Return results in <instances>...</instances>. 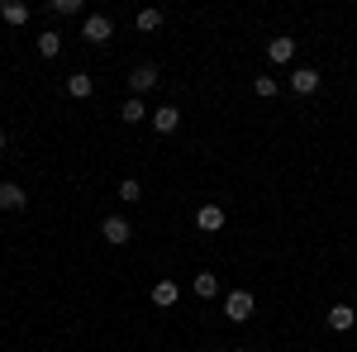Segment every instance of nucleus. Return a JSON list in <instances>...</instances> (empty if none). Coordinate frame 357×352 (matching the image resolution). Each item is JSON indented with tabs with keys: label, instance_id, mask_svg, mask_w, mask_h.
<instances>
[{
	"label": "nucleus",
	"instance_id": "obj_22",
	"mask_svg": "<svg viewBox=\"0 0 357 352\" xmlns=\"http://www.w3.org/2000/svg\"><path fill=\"white\" fill-rule=\"evenodd\" d=\"M234 352H248V348H234Z\"/></svg>",
	"mask_w": 357,
	"mask_h": 352
},
{
	"label": "nucleus",
	"instance_id": "obj_15",
	"mask_svg": "<svg viewBox=\"0 0 357 352\" xmlns=\"http://www.w3.org/2000/svg\"><path fill=\"white\" fill-rule=\"evenodd\" d=\"M119 119H124V124H143V119H148V105H143L138 95H129L124 109H119Z\"/></svg>",
	"mask_w": 357,
	"mask_h": 352
},
{
	"label": "nucleus",
	"instance_id": "obj_18",
	"mask_svg": "<svg viewBox=\"0 0 357 352\" xmlns=\"http://www.w3.org/2000/svg\"><path fill=\"white\" fill-rule=\"evenodd\" d=\"M138 29H143V33L162 29V10H143V15H138Z\"/></svg>",
	"mask_w": 357,
	"mask_h": 352
},
{
	"label": "nucleus",
	"instance_id": "obj_6",
	"mask_svg": "<svg viewBox=\"0 0 357 352\" xmlns=\"http://www.w3.org/2000/svg\"><path fill=\"white\" fill-rule=\"evenodd\" d=\"M29 205V190L15 186V181H0V210H24Z\"/></svg>",
	"mask_w": 357,
	"mask_h": 352
},
{
	"label": "nucleus",
	"instance_id": "obj_19",
	"mask_svg": "<svg viewBox=\"0 0 357 352\" xmlns=\"http://www.w3.org/2000/svg\"><path fill=\"white\" fill-rule=\"evenodd\" d=\"M53 15H82V0H53Z\"/></svg>",
	"mask_w": 357,
	"mask_h": 352
},
{
	"label": "nucleus",
	"instance_id": "obj_23",
	"mask_svg": "<svg viewBox=\"0 0 357 352\" xmlns=\"http://www.w3.org/2000/svg\"><path fill=\"white\" fill-rule=\"evenodd\" d=\"M205 352H215V348H205Z\"/></svg>",
	"mask_w": 357,
	"mask_h": 352
},
{
	"label": "nucleus",
	"instance_id": "obj_16",
	"mask_svg": "<svg viewBox=\"0 0 357 352\" xmlns=\"http://www.w3.org/2000/svg\"><path fill=\"white\" fill-rule=\"evenodd\" d=\"M38 53H43V57H57V53H62V33H57V29L38 33Z\"/></svg>",
	"mask_w": 357,
	"mask_h": 352
},
{
	"label": "nucleus",
	"instance_id": "obj_3",
	"mask_svg": "<svg viewBox=\"0 0 357 352\" xmlns=\"http://www.w3.org/2000/svg\"><path fill=\"white\" fill-rule=\"evenodd\" d=\"M100 234H105V243H114V247H124L129 238H134V229H129V219H124V215H110L105 224H100Z\"/></svg>",
	"mask_w": 357,
	"mask_h": 352
},
{
	"label": "nucleus",
	"instance_id": "obj_17",
	"mask_svg": "<svg viewBox=\"0 0 357 352\" xmlns=\"http://www.w3.org/2000/svg\"><path fill=\"white\" fill-rule=\"evenodd\" d=\"M119 200H124V205H134V200H143V186H138L134 176H124V181H119Z\"/></svg>",
	"mask_w": 357,
	"mask_h": 352
},
{
	"label": "nucleus",
	"instance_id": "obj_20",
	"mask_svg": "<svg viewBox=\"0 0 357 352\" xmlns=\"http://www.w3.org/2000/svg\"><path fill=\"white\" fill-rule=\"evenodd\" d=\"M252 91H257V95H276V77H257Z\"/></svg>",
	"mask_w": 357,
	"mask_h": 352
},
{
	"label": "nucleus",
	"instance_id": "obj_5",
	"mask_svg": "<svg viewBox=\"0 0 357 352\" xmlns=\"http://www.w3.org/2000/svg\"><path fill=\"white\" fill-rule=\"evenodd\" d=\"M291 91H296V95H314V91H319V72H314V67H296V72H291Z\"/></svg>",
	"mask_w": 357,
	"mask_h": 352
},
{
	"label": "nucleus",
	"instance_id": "obj_9",
	"mask_svg": "<svg viewBox=\"0 0 357 352\" xmlns=\"http://www.w3.org/2000/svg\"><path fill=\"white\" fill-rule=\"evenodd\" d=\"M353 324H357V309H353V305H333V309H329V328H333V333H348Z\"/></svg>",
	"mask_w": 357,
	"mask_h": 352
},
{
	"label": "nucleus",
	"instance_id": "obj_13",
	"mask_svg": "<svg viewBox=\"0 0 357 352\" xmlns=\"http://www.w3.org/2000/svg\"><path fill=\"white\" fill-rule=\"evenodd\" d=\"M191 291H195L200 300H215V296H220V281H215V271H200V276L191 281Z\"/></svg>",
	"mask_w": 357,
	"mask_h": 352
},
{
	"label": "nucleus",
	"instance_id": "obj_14",
	"mask_svg": "<svg viewBox=\"0 0 357 352\" xmlns=\"http://www.w3.org/2000/svg\"><path fill=\"white\" fill-rule=\"evenodd\" d=\"M267 57H272V62H291V57H296V38H272V43H267Z\"/></svg>",
	"mask_w": 357,
	"mask_h": 352
},
{
	"label": "nucleus",
	"instance_id": "obj_4",
	"mask_svg": "<svg viewBox=\"0 0 357 352\" xmlns=\"http://www.w3.org/2000/svg\"><path fill=\"white\" fill-rule=\"evenodd\" d=\"M148 119H153V129H158V134H176V129H181V109L176 105H162V109H153V114H148Z\"/></svg>",
	"mask_w": 357,
	"mask_h": 352
},
{
	"label": "nucleus",
	"instance_id": "obj_7",
	"mask_svg": "<svg viewBox=\"0 0 357 352\" xmlns=\"http://www.w3.org/2000/svg\"><path fill=\"white\" fill-rule=\"evenodd\" d=\"M195 229L220 234V229H224V210H220V205H200V210H195Z\"/></svg>",
	"mask_w": 357,
	"mask_h": 352
},
{
	"label": "nucleus",
	"instance_id": "obj_1",
	"mask_svg": "<svg viewBox=\"0 0 357 352\" xmlns=\"http://www.w3.org/2000/svg\"><path fill=\"white\" fill-rule=\"evenodd\" d=\"M252 314H257V300H252V291H229V296H224V319L248 324Z\"/></svg>",
	"mask_w": 357,
	"mask_h": 352
},
{
	"label": "nucleus",
	"instance_id": "obj_21",
	"mask_svg": "<svg viewBox=\"0 0 357 352\" xmlns=\"http://www.w3.org/2000/svg\"><path fill=\"white\" fill-rule=\"evenodd\" d=\"M0 153H5V134H0Z\"/></svg>",
	"mask_w": 357,
	"mask_h": 352
},
{
	"label": "nucleus",
	"instance_id": "obj_11",
	"mask_svg": "<svg viewBox=\"0 0 357 352\" xmlns=\"http://www.w3.org/2000/svg\"><path fill=\"white\" fill-rule=\"evenodd\" d=\"M0 20H5V24H29V5H20V0H0Z\"/></svg>",
	"mask_w": 357,
	"mask_h": 352
},
{
	"label": "nucleus",
	"instance_id": "obj_10",
	"mask_svg": "<svg viewBox=\"0 0 357 352\" xmlns=\"http://www.w3.org/2000/svg\"><path fill=\"white\" fill-rule=\"evenodd\" d=\"M176 300H181V286H176V281H158V286H153V305H162V309H172Z\"/></svg>",
	"mask_w": 357,
	"mask_h": 352
},
{
	"label": "nucleus",
	"instance_id": "obj_12",
	"mask_svg": "<svg viewBox=\"0 0 357 352\" xmlns=\"http://www.w3.org/2000/svg\"><path fill=\"white\" fill-rule=\"evenodd\" d=\"M91 91H96V82H91L86 72H72V77H67V95H77V100H91Z\"/></svg>",
	"mask_w": 357,
	"mask_h": 352
},
{
	"label": "nucleus",
	"instance_id": "obj_8",
	"mask_svg": "<svg viewBox=\"0 0 357 352\" xmlns=\"http://www.w3.org/2000/svg\"><path fill=\"white\" fill-rule=\"evenodd\" d=\"M129 86H134V95H143V91H153V86H158V67H153V62H143V67H134V72H129Z\"/></svg>",
	"mask_w": 357,
	"mask_h": 352
},
{
	"label": "nucleus",
	"instance_id": "obj_2",
	"mask_svg": "<svg viewBox=\"0 0 357 352\" xmlns=\"http://www.w3.org/2000/svg\"><path fill=\"white\" fill-rule=\"evenodd\" d=\"M82 38H86V43H110V38H114L110 15H82Z\"/></svg>",
	"mask_w": 357,
	"mask_h": 352
}]
</instances>
